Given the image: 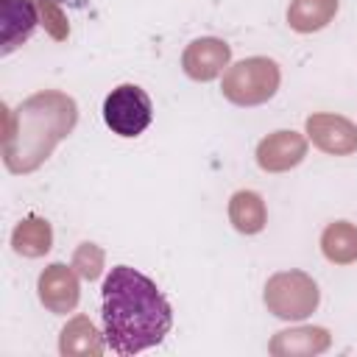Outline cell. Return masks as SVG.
<instances>
[{
	"mask_svg": "<svg viewBox=\"0 0 357 357\" xmlns=\"http://www.w3.org/2000/svg\"><path fill=\"white\" fill-rule=\"evenodd\" d=\"M103 337L114 354H137L162 343L173 312L162 290L128 265L112 268L100 290Z\"/></svg>",
	"mask_w": 357,
	"mask_h": 357,
	"instance_id": "1",
	"label": "cell"
},
{
	"mask_svg": "<svg viewBox=\"0 0 357 357\" xmlns=\"http://www.w3.org/2000/svg\"><path fill=\"white\" fill-rule=\"evenodd\" d=\"M6 112V134H3V162L11 173H31L36 170L56 142H61L75 120L78 106L70 95L45 89L31 95L20 103L17 112L3 106Z\"/></svg>",
	"mask_w": 357,
	"mask_h": 357,
	"instance_id": "2",
	"label": "cell"
},
{
	"mask_svg": "<svg viewBox=\"0 0 357 357\" xmlns=\"http://www.w3.org/2000/svg\"><path fill=\"white\" fill-rule=\"evenodd\" d=\"M279 64L265 56H251L231 64L223 75V98L237 106H259L279 89Z\"/></svg>",
	"mask_w": 357,
	"mask_h": 357,
	"instance_id": "3",
	"label": "cell"
},
{
	"mask_svg": "<svg viewBox=\"0 0 357 357\" xmlns=\"http://www.w3.org/2000/svg\"><path fill=\"white\" fill-rule=\"evenodd\" d=\"M318 284L304 271L273 273L265 284V307L284 321H301L318 307Z\"/></svg>",
	"mask_w": 357,
	"mask_h": 357,
	"instance_id": "4",
	"label": "cell"
},
{
	"mask_svg": "<svg viewBox=\"0 0 357 357\" xmlns=\"http://www.w3.org/2000/svg\"><path fill=\"white\" fill-rule=\"evenodd\" d=\"M153 117L151 98L137 84H120L103 100V120L117 137H139Z\"/></svg>",
	"mask_w": 357,
	"mask_h": 357,
	"instance_id": "5",
	"label": "cell"
},
{
	"mask_svg": "<svg viewBox=\"0 0 357 357\" xmlns=\"http://www.w3.org/2000/svg\"><path fill=\"white\" fill-rule=\"evenodd\" d=\"M307 137L315 148L332 156H349L357 151V126L340 114H310L307 117Z\"/></svg>",
	"mask_w": 357,
	"mask_h": 357,
	"instance_id": "6",
	"label": "cell"
},
{
	"mask_svg": "<svg viewBox=\"0 0 357 357\" xmlns=\"http://www.w3.org/2000/svg\"><path fill=\"white\" fill-rule=\"evenodd\" d=\"M307 156V139L298 131H273L257 145V165L268 173H284Z\"/></svg>",
	"mask_w": 357,
	"mask_h": 357,
	"instance_id": "7",
	"label": "cell"
},
{
	"mask_svg": "<svg viewBox=\"0 0 357 357\" xmlns=\"http://www.w3.org/2000/svg\"><path fill=\"white\" fill-rule=\"evenodd\" d=\"M229 59H231V50L223 39L204 36V39H195L187 45V50L181 56V67L195 81H212L223 73Z\"/></svg>",
	"mask_w": 357,
	"mask_h": 357,
	"instance_id": "8",
	"label": "cell"
},
{
	"mask_svg": "<svg viewBox=\"0 0 357 357\" xmlns=\"http://www.w3.org/2000/svg\"><path fill=\"white\" fill-rule=\"evenodd\" d=\"M78 279L73 273V268L61 265V262H53L42 271L39 276V301L56 312V315H64V312H73L75 304H78Z\"/></svg>",
	"mask_w": 357,
	"mask_h": 357,
	"instance_id": "9",
	"label": "cell"
},
{
	"mask_svg": "<svg viewBox=\"0 0 357 357\" xmlns=\"http://www.w3.org/2000/svg\"><path fill=\"white\" fill-rule=\"evenodd\" d=\"M0 53L8 56L22 42L31 39L36 22H39V6L36 0H0Z\"/></svg>",
	"mask_w": 357,
	"mask_h": 357,
	"instance_id": "10",
	"label": "cell"
},
{
	"mask_svg": "<svg viewBox=\"0 0 357 357\" xmlns=\"http://www.w3.org/2000/svg\"><path fill=\"white\" fill-rule=\"evenodd\" d=\"M332 343L329 332L324 326H296V329H282L273 335L268 343V351L273 357H310L326 351Z\"/></svg>",
	"mask_w": 357,
	"mask_h": 357,
	"instance_id": "11",
	"label": "cell"
},
{
	"mask_svg": "<svg viewBox=\"0 0 357 357\" xmlns=\"http://www.w3.org/2000/svg\"><path fill=\"white\" fill-rule=\"evenodd\" d=\"M59 351L64 357H100L103 340L95 329V324L86 315H75L64 329L59 340Z\"/></svg>",
	"mask_w": 357,
	"mask_h": 357,
	"instance_id": "12",
	"label": "cell"
},
{
	"mask_svg": "<svg viewBox=\"0 0 357 357\" xmlns=\"http://www.w3.org/2000/svg\"><path fill=\"white\" fill-rule=\"evenodd\" d=\"M321 251L335 265L357 262V226L349 220H335L321 234Z\"/></svg>",
	"mask_w": 357,
	"mask_h": 357,
	"instance_id": "13",
	"label": "cell"
},
{
	"mask_svg": "<svg viewBox=\"0 0 357 357\" xmlns=\"http://www.w3.org/2000/svg\"><path fill=\"white\" fill-rule=\"evenodd\" d=\"M337 14V0H293L287 8V22L298 33L321 31Z\"/></svg>",
	"mask_w": 357,
	"mask_h": 357,
	"instance_id": "14",
	"label": "cell"
},
{
	"mask_svg": "<svg viewBox=\"0 0 357 357\" xmlns=\"http://www.w3.org/2000/svg\"><path fill=\"white\" fill-rule=\"evenodd\" d=\"M229 220H231V226H234L237 231H243V234H257V231H262V226H265V220H268V212H265L262 198H259L257 192H251V190L234 192L231 201H229Z\"/></svg>",
	"mask_w": 357,
	"mask_h": 357,
	"instance_id": "15",
	"label": "cell"
},
{
	"mask_svg": "<svg viewBox=\"0 0 357 357\" xmlns=\"http://www.w3.org/2000/svg\"><path fill=\"white\" fill-rule=\"evenodd\" d=\"M11 245L22 257H42V254H47L50 245H53L50 223L42 220V218H25L11 231Z\"/></svg>",
	"mask_w": 357,
	"mask_h": 357,
	"instance_id": "16",
	"label": "cell"
},
{
	"mask_svg": "<svg viewBox=\"0 0 357 357\" xmlns=\"http://www.w3.org/2000/svg\"><path fill=\"white\" fill-rule=\"evenodd\" d=\"M73 268L78 276H84L86 282L98 279L100 271H103V251L95 245V243H81L73 254Z\"/></svg>",
	"mask_w": 357,
	"mask_h": 357,
	"instance_id": "17",
	"label": "cell"
},
{
	"mask_svg": "<svg viewBox=\"0 0 357 357\" xmlns=\"http://www.w3.org/2000/svg\"><path fill=\"white\" fill-rule=\"evenodd\" d=\"M36 6H39V17H42L45 31H47L53 39H59V42L67 39L70 25H67V17L61 14L59 3H56V0H36Z\"/></svg>",
	"mask_w": 357,
	"mask_h": 357,
	"instance_id": "18",
	"label": "cell"
},
{
	"mask_svg": "<svg viewBox=\"0 0 357 357\" xmlns=\"http://www.w3.org/2000/svg\"><path fill=\"white\" fill-rule=\"evenodd\" d=\"M56 3H70V6H84V0H56Z\"/></svg>",
	"mask_w": 357,
	"mask_h": 357,
	"instance_id": "19",
	"label": "cell"
}]
</instances>
